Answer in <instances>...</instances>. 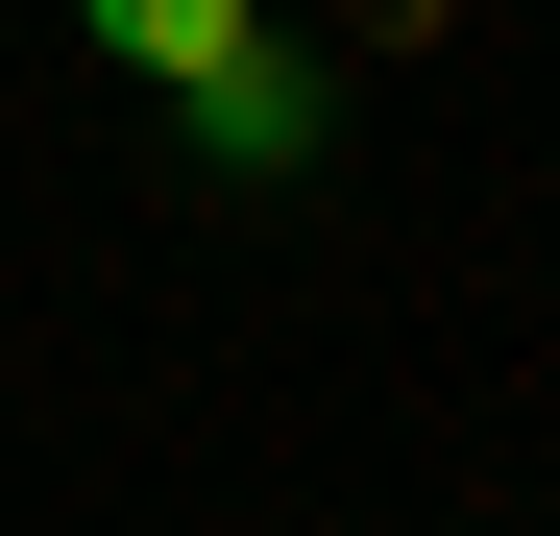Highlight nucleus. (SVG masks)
<instances>
[{
  "instance_id": "f257e3e1",
  "label": "nucleus",
  "mask_w": 560,
  "mask_h": 536,
  "mask_svg": "<svg viewBox=\"0 0 560 536\" xmlns=\"http://www.w3.org/2000/svg\"><path fill=\"white\" fill-rule=\"evenodd\" d=\"M196 147H220V171H293V147H317V73H293V49L244 25V49L196 73Z\"/></svg>"
},
{
  "instance_id": "f03ea898",
  "label": "nucleus",
  "mask_w": 560,
  "mask_h": 536,
  "mask_svg": "<svg viewBox=\"0 0 560 536\" xmlns=\"http://www.w3.org/2000/svg\"><path fill=\"white\" fill-rule=\"evenodd\" d=\"M98 49H122V73H171V98H196V73L244 49V0H98Z\"/></svg>"
}]
</instances>
